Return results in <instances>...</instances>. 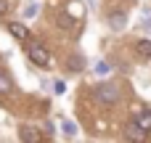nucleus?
<instances>
[{"mask_svg": "<svg viewBox=\"0 0 151 143\" xmlns=\"http://www.w3.org/2000/svg\"><path fill=\"white\" fill-rule=\"evenodd\" d=\"M24 42H27V40H24ZM27 56H29V61L37 64V66H48V64H50V53H48V48H45L42 42H37V40L27 42Z\"/></svg>", "mask_w": 151, "mask_h": 143, "instance_id": "f257e3e1", "label": "nucleus"}, {"mask_svg": "<svg viewBox=\"0 0 151 143\" xmlns=\"http://www.w3.org/2000/svg\"><path fill=\"white\" fill-rule=\"evenodd\" d=\"M96 101H98L101 106H111V103H117V101H119V90H117V85H109V82L96 85Z\"/></svg>", "mask_w": 151, "mask_h": 143, "instance_id": "f03ea898", "label": "nucleus"}, {"mask_svg": "<svg viewBox=\"0 0 151 143\" xmlns=\"http://www.w3.org/2000/svg\"><path fill=\"white\" fill-rule=\"evenodd\" d=\"M133 122H135L143 133H149V135H151V111H149V109H138L135 117H133Z\"/></svg>", "mask_w": 151, "mask_h": 143, "instance_id": "7ed1b4c3", "label": "nucleus"}, {"mask_svg": "<svg viewBox=\"0 0 151 143\" xmlns=\"http://www.w3.org/2000/svg\"><path fill=\"white\" fill-rule=\"evenodd\" d=\"M19 138L27 141V143H40V141H42L40 130H37V127H29V125H24V127L19 130Z\"/></svg>", "mask_w": 151, "mask_h": 143, "instance_id": "20e7f679", "label": "nucleus"}, {"mask_svg": "<svg viewBox=\"0 0 151 143\" xmlns=\"http://www.w3.org/2000/svg\"><path fill=\"white\" fill-rule=\"evenodd\" d=\"M8 32H11L16 40H27V37H29V32H27V27H24L21 21H11V24H8Z\"/></svg>", "mask_w": 151, "mask_h": 143, "instance_id": "39448f33", "label": "nucleus"}, {"mask_svg": "<svg viewBox=\"0 0 151 143\" xmlns=\"http://www.w3.org/2000/svg\"><path fill=\"white\" fill-rule=\"evenodd\" d=\"M125 24H127V16H125V13H111V16H109V27H111L114 32H122Z\"/></svg>", "mask_w": 151, "mask_h": 143, "instance_id": "423d86ee", "label": "nucleus"}, {"mask_svg": "<svg viewBox=\"0 0 151 143\" xmlns=\"http://www.w3.org/2000/svg\"><path fill=\"white\" fill-rule=\"evenodd\" d=\"M125 135H127V138H130V141H143V138H146V135H149V133H143V130H141V127H138V125H135V122H133V125H130V127H127V133H125Z\"/></svg>", "mask_w": 151, "mask_h": 143, "instance_id": "0eeeda50", "label": "nucleus"}, {"mask_svg": "<svg viewBox=\"0 0 151 143\" xmlns=\"http://www.w3.org/2000/svg\"><path fill=\"white\" fill-rule=\"evenodd\" d=\"M135 53H138L141 58H151V40H141V42L135 45Z\"/></svg>", "mask_w": 151, "mask_h": 143, "instance_id": "6e6552de", "label": "nucleus"}, {"mask_svg": "<svg viewBox=\"0 0 151 143\" xmlns=\"http://www.w3.org/2000/svg\"><path fill=\"white\" fill-rule=\"evenodd\" d=\"M66 69H72V72H82V69H85V61H82L80 56H69V58H66Z\"/></svg>", "mask_w": 151, "mask_h": 143, "instance_id": "1a4fd4ad", "label": "nucleus"}, {"mask_svg": "<svg viewBox=\"0 0 151 143\" xmlns=\"http://www.w3.org/2000/svg\"><path fill=\"white\" fill-rule=\"evenodd\" d=\"M13 90V85H11V77L0 69V93H11Z\"/></svg>", "mask_w": 151, "mask_h": 143, "instance_id": "9d476101", "label": "nucleus"}, {"mask_svg": "<svg viewBox=\"0 0 151 143\" xmlns=\"http://www.w3.org/2000/svg\"><path fill=\"white\" fill-rule=\"evenodd\" d=\"M61 130H64L69 138H72V135H77V125H74L72 119H64V122H61Z\"/></svg>", "mask_w": 151, "mask_h": 143, "instance_id": "9b49d317", "label": "nucleus"}, {"mask_svg": "<svg viewBox=\"0 0 151 143\" xmlns=\"http://www.w3.org/2000/svg\"><path fill=\"white\" fill-rule=\"evenodd\" d=\"M72 24H74V21H72L69 16H61V19H58V27H61V29H66V27H72Z\"/></svg>", "mask_w": 151, "mask_h": 143, "instance_id": "f8f14e48", "label": "nucleus"}, {"mask_svg": "<svg viewBox=\"0 0 151 143\" xmlns=\"http://www.w3.org/2000/svg\"><path fill=\"white\" fill-rule=\"evenodd\" d=\"M96 72H98V74H109V64H106V61H98Z\"/></svg>", "mask_w": 151, "mask_h": 143, "instance_id": "ddd939ff", "label": "nucleus"}, {"mask_svg": "<svg viewBox=\"0 0 151 143\" xmlns=\"http://www.w3.org/2000/svg\"><path fill=\"white\" fill-rule=\"evenodd\" d=\"M35 13H37V3H29V5H27V19H32Z\"/></svg>", "mask_w": 151, "mask_h": 143, "instance_id": "4468645a", "label": "nucleus"}, {"mask_svg": "<svg viewBox=\"0 0 151 143\" xmlns=\"http://www.w3.org/2000/svg\"><path fill=\"white\" fill-rule=\"evenodd\" d=\"M53 85H56V93H64V90H66V85H64V82H61V80H56V82H53Z\"/></svg>", "mask_w": 151, "mask_h": 143, "instance_id": "2eb2a0df", "label": "nucleus"}, {"mask_svg": "<svg viewBox=\"0 0 151 143\" xmlns=\"http://www.w3.org/2000/svg\"><path fill=\"white\" fill-rule=\"evenodd\" d=\"M143 19H146V24H151V8H143Z\"/></svg>", "mask_w": 151, "mask_h": 143, "instance_id": "dca6fc26", "label": "nucleus"}, {"mask_svg": "<svg viewBox=\"0 0 151 143\" xmlns=\"http://www.w3.org/2000/svg\"><path fill=\"white\" fill-rule=\"evenodd\" d=\"M5 11H8V0H0V16H3Z\"/></svg>", "mask_w": 151, "mask_h": 143, "instance_id": "f3484780", "label": "nucleus"}]
</instances>
